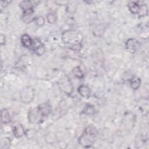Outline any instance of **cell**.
<instances>
[{"label":"cell","instance_id":"10","mask_svg":"<svg viewBox=\"0 0 149 149\" xmlns=\"http://www.w3.org/2000/svg\"><path fill=\"white\" fill-rule=\"evenodd\" d=\"M34 51L38 56L42 55L45 52L44 45L38 40H36L34 41Z\"/></svg>","mask_w":149,"mask_h":149},{"label":"cell","instance_id":"12","mask_svg":"<svg viewBox=\"0 0 149 149\" xmlns=\"http://www.w3.org/2000/svg\"><path fill=\"white\" fill-rule=\"evenodd\" d=\"M1 120L3 123H8L10 122L11 117L9 111L7 109H3L1 112Z\"/></svg>","mask_w":149,"mask_h":149},{"label":"cell","instance_id":"14","mask_svg":"<svg viewBox=\"0 0 149 149\" xmlns=\"http://www.w3.org/2000/svg\"><path fill=\"white\" fill-rule=\"evenodd\" d=\"M128 8L129 10L133 14H138L140 10V5L136 2L131 1L128 3Z\"/></svg>","mask_w":149,"mask_h":149},{"label":"cell","instance_id":"17","mask_svg":"<svg viewBox=\"0 0 149 149\" xmlns=\"http://www.w3.org/2000/svg\"><path fill=\"white\" fill-rule=\"evenodd\" d=\"M72 72H73V74H74V76H76V77L79 78V79H82L84 77L83 72L82 70L80 69V68L79 66L75 67L73 69Z\"/></svg>","mask_w":149,"mask_h":149},{"label":"cell","instance_id":"21","mask_svg":"<svg viewBox=\"0 0 149 149\" xmlns=\"http://www.w3.org/2000/svg\"><path fill=\"white\" fill-rule=\"evenodd\" d=\"M36 23L38 26H42L45 23V19L42 16H38L36 19Z\"/></svg>","mask_w":149,"mask_h":149},{"label":"cell","instance_id":"8","mask_svg":"<svg viewBox=\"0 0 149 149\" xmlns=\"http://www.w3.org/2000/svg\"><path fill=\"white\" fill-rule=\"evenodd\" d=\"M34 19V11L33 9L23 10V13L22 16V19L24 23L29 24L33 22Z\"/></svg>","mask_w":149,"mask_h":149},{"label":"cell","instance_id":"19","mask_svg":"<svg viewBox=\"0 0 149 149\" xmlns=\"http://www.w3.org/2000/svg\"><path fill=\"white\" fill-rule=\"evenodd\" d=\"M47 19L48 20V22L50 24L54 23L56 20V17L55 13H49L47 15Z\"/></svg>","mask_w":149,"mask_h":149},{"label":"cell","instance_id":"5","mask_svg":"<svg viewBox=\"0 0 149 149\" xmlns=\"http://www.w3.org/2000/svg\"><path fill=\"white\" fill-rule=\"evenodd\" d=\"M43 117L44 116L37 107L30 109L28 113V119L29 122L32 123H40Z\"/></svg>","mask_w":149,"mask_h":149},{"label":"cell","instance_id":"4","mask_svg":"<svg viewBox=\"0 0 149 149\" xmlns=\"http://www.w3.org/2000/svg\"><path fill=\"white\" fill-rule=\"evenodd\" d=\"M34 97V88L30 86L24 87L20 93V98L23 103L31 102Z\"/></svg>","mask_w":149,"mask_h":149},{"label":"cell","instance_id":"13","mask_svg":"<svg viewBox=\"0 0 149 149\" xmlns=\"http://www.w3.org/2000/svg\"><path fill=\"white\" fill-rule=\"evenodd\" d=\"M21 42L26 48H29L33 45V40L28 34H23L21 37Z\"/></svg>","mask_w":149,"mask_h":149},{"label":"cell","instance_id":"11","mask_svg":"<svg viewBox=\"0 0 149 149\" xmlns=\"http://www.w3.org/2000/svg\"><path fill=\"white\" fill-rule=\"evenodd\" d=\"M77 91L79 94L84 98H88L90 96L91 90L90 88L86 85H84V84L80 85V86H79L77 88Z\"/></svg>","mask_w":149,"mask_h":149},{"label":"cell","instance_id":"3","mask_svg":"<svg viewBox=\"0 0 149 149\" xmlns=\"http://www.w3.org/2000/svg\"><path fill=\"white\" fill-rule=\"evenodd\" d=\"M59 88L67 94H71L73 91V86L67 76H63L58 82Z\"/></svg>","mask_w":149,"mask_h":149},{"label":"cell","instance_id":"7","mask_svg":"<svg viewBox=\"0 0 149 149\" xmlns=\"http://www.w3.org/2000/svg\"><path fill=\"white\" fill-rule=\"evenodd\" d=\"M126 50L130 53H134L139 47V42L135 38L128 39L125 44Z\"/></svg>","mask_w":149,"mask_h":149},{"label":"cell","instance_id":"15","mask_svg":"<svg viewBox=\"0 0 149 149\" xmlns=\"http://www.w3.org/2000/svg\"><path fill=\"white\" fill-rule=\"evenodd\" d=\"M36 1H22L20 3V6L23 10H26L27 9H33V6L35 5V3Z\"/></svg>","mask_w":149,"mask_h":149},{"label":"cell","instance_id":"20","mask_svg":"<svg viewBox=\"0 0 149 149\" xmlns=\"http://www.w3.org/2000/svg\"><path fill=\"white\" fill-rule=\"evenodd\" d=\"M10 145V139L9 138H5L4 142L2 141V144H1V148H8L9 147Z\"/></svg>","mask_w":149,"mask_h":149},{"label":"cell","instance_id":"2","mask_svg":"<svg viewBox=\"0 0 149 149\" xmlns=\"http://www.w3.org/2000/svg\"><path fill=\"white\" fill-rule=\"evenodd\" d=\"M98 136V130L93 125L87 126L79 137V143L84 147H91L95 141Z\"/></svg>","mask_w":149,"mask_h":149},{"label":"cell","instance_id":"18","mask_svg":"<svg viewBox=\"0 0 149 149\" xmlns=\"http://www.w3.org/2000/svg\"><path fill=\"white\" fill-rule=\"evenodd\" d=\"M86 115H93L95 112V109L94 106L91 105H87L85 107V108L84 109V112H83Z\"/></svg>","mask_w":149,"mask_h":149},{"label":"cell","instance_id":"16","mask_svg":"<svg viewBox=\"0 0 149 149\" xmlns=\"http://www.w3.org/2000/svg\"><path fill=\"white\" fill-rule=\"evenodd\" d=\"M130 87L134 89V90H137L139 88L141 83V80L140 79L137 77H133L130 79Z\"/></svg>","mask_w":149,"mask_h":149},{"label":"cell","instance_id":"9","mask_svg":"<svg viewBox=\"0 0 149 149\" xmlns=\"http://www.w3.org/2000/svg\"><path fill=\"white\" fill-rule=\"evenodd\" d=\"M37 108L39 109L44 117L48 116L52 111L51 105L48 102H43L40 104L37 107Z\"/></svg>","mask_w":149,"mask_h":149},{"label":"cell","instance_id":"23","mask_svg":"<svg viewBox=\"0 0 149 149\" xmlns=\"http://www.w3.org/2000/svg\"><path fill=\"white\" fill-rule=\"evenodd\" d=\"M10 3V1H1V6H2V7H5V6H6L8 5V3Z\"/></svg>","mask_w":149,"mask_h":149},{"label":"cell","instance_id":"1","mask_svg":"<svg viewBox=\"0 0 149 149\" xmlns=\"http://www.w3.org/2000/svg\"><path fill=\"white\" fill-rule=\"evenodd\" d=\"M62 41L68 44L69 48L75 51H79L81 48V42L83 40L82 35L77 31L69 30L64 31L62 34Z\"/></svg>","mask_w":149,"mask_h":149},{"label":"cell","instance_id":"22","mask_svg":"<svg viewBox=\"0 0 149 149\" xmlns=\"http://www.w3.org/2000/svg\"><path fill=\"white\" fill-rule=\"evenodd\" d=\"M5 36L3 34L1 35V45H3L5 44Z\"/></svg>","mask_w":149,"mask_h":149},{"label":"cell","instance_id":"6","mask_svg":"<svg viewBox=\"0 0 149 149\" xmlns=\"http://www.w3.org/2000/svg\"><path fill=\"white\" fill-rule=\"evenodd\" d=\"M12 129L13 135L16 138H20L25 134V130L23 125L18 122L13 123L12 125Z\"/></svg>","mask_w":149,"mask_h":149}]
</instances>
